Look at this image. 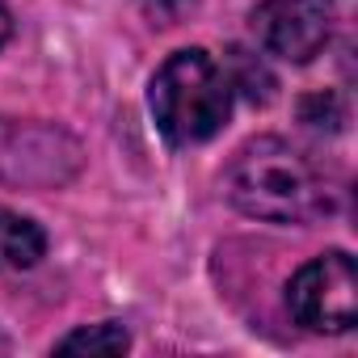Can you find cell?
<instances>
[{"mask_svg":"<svg viewBox=\"0 0 358 358\" xmlns=\"http://www.w3.org/2000/svg\"><path fill=\"white\" fill-rule=\"evenodd\" d=\"M228 199L241 215L262 224H308L329 211V186L316 164L287 139H249L228 164Z\"/></svg>","mask_w":358,"mask_h":358,"instance_id":"1","label":"cell"},{"mask_svg":"<svg viewBox=\"0 0 358 358\" xmlns=\"http://www.w3.org/2000/svg\"><path fill=\"white\" fill-rule=\"evenodd\" d=\"M232 97L236 93L224 64L203 47H190V51H173L160 64V72L152 76L148 106L160 135L173 148H186V143H207L228 127Z\"/></svg>","mask_w":358,"mask_h":358,"instance_id":"2","label":"cell"},{"mask_svg":"<svg viewBox=\"0 0 358 358\" xmlns=\"http://www.w3.org/2000/svg\"><path fill=\"white\" fill-rule=\"evenodd\" d=\"M291 316L312 333H345L358 320V270L354 257L341 249H329L299 266V274L287 287Z\"/></svg>","mask_w":358,"mask_h":358,"instance_id":"3","label":"cell"},{"mask_svg":"<svg viewBox=\"0 0 358 358\" xmlns=\"http://www.w3.org/2000/svg\"><path fill=\"white\" fill-rule=\"evenodd\" d=\"M333 22H337L333 0H262L249 17L253 38L287 64L316 59L333 34Z\"/></svg>","mask_w":358,"mask_h":358,"instance_id":"4","label":"cell"},{"mask_svg":"<svg viewBox=\"0 0 358 358\" xmlns=\"http://www.w3.org/2000/svg\"><path fill=\"white\" fill-rule=\"evenodd\" d=\"M47 253V232L13 211H0V274L5 270H30Z\"/></svg>","mask_w":358,"mask_h":358,"instance_id":"5","label":"cell"},{"mask_svg":"<svg viewBox=\"0 0 358 358\" xmlns=\"http://www.w3.org/2000/svg\"><path fill=\"white\" fill-rule=\"evenodd\" d=\"M224 72H228V80H232V93H245L253 106H266V101H274V76H270V68L253 55V51H245V47H228V55H224Z\"/></svg>","mask_w":358,"mask_h":358,"instance_id":"6","label":"cell"},{"mask_svg":"<svg viewBox=\"0 0 358 358\" xmlns=\"http://www.w3.org/2000/svg\"><path fill=\"white\" fill-rule=\"evenodd\" d=\"M59 354H127L131 350V337L122 324L106 320V324H85L76 333H68L64 341H55Z\"/></svg>","mask_w":358,"mask_h":358,"instance_id":"7","label":"cell"},{"mask_svg":"<svg viewBox=\"0 0 358 358\" xmlns=\"http://www.w3.org/2000/svg\"><path fill=\"white\" fill-rule=\"evenodd\" d=\"M299 118H303L308 127H320V131L329 127V131H337V122H341V106H337L333 93H312V97H303Z\"/></svg>","mask_w":358,"mask_h":358,"instance_id":"8","label":"cell"},{"mask_svg":"<svg viewBox=\"0 0 358 358\" xmlns=\"http://www.w3.org/2000/svg\"><path fill=\"white\" fill-rule=\"evenodd\" d=\"M194 5H199V0H143L148 17H156L160 26H177V22H182Z\"/></svg>","mask_w":358,"mask_h":358,"instance_id":"9","label":"cell"},{"mask_svg":"<svg viewBox=\"0 0 358 358\" xmlns=\"http://www.w3.org/2000/svg\"><path fill=\"white\" fill-rule=\"evenodd\" d=\"M9 34H13V17H9V9L0 5V47L9 43Z\"/></svg>","mask_w":358,"mask_h":358,"instance_id":"10","label":"cell"}]
</instances>
